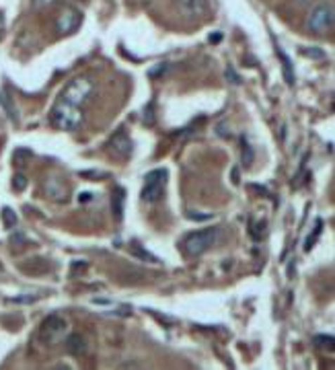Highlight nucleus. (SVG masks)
Here are the masks:
<instances>
[{
  "instance_id": "19",
  "label": "nucleus",
  "mask_w": 335,
  "mask_h": 370,
  "mask_svg": "<svg viewBox=\"0 0 335 370\" xmlns=\"http://www.w3.org/2000/svg\"><path fill=\"white\" fill-rule=\"evenodd\" d=\"M321 235V220H317V229H315V235L313 237L307 238V245H305V251H310L313 249V245H315V238Z\"/></svg>"
},
{
  "instance_id": "8",
  "label": "nucleus",
  "mask_w": 335,
  "mask_h": 370,
  "mask_svg": "<svg viewBox=\"0 0 335 370\" xmlns=\"http://www.w3.org/2000/svg\"><path fill=\"white\" fill-rule=\"evenodd\" d=\"M110 148H112L113 155H117V157H128L132 153V148H134L132 146V138L128 136V132L124 128H119L110 138Z\"/></svg>"
},
{
  "instance_id": "10",
  "label": "nucleus",
  "mask_w": 335,
  "mask_h": 370,
  "mask_svg": "<svg viewBox=\"0 0 335 370\" xmlns=\"http://www.w3.org/2000/svg\"><path fill=\"white\" fill-rule=\"evenodd\" d=\"M64 347H66V352L70 356H83V354H86V342H84L83 336H79V333L66 336Z\"/></svg>"
},
{
  "instance_id": "13",
  "label": "nucleus",
  "mask_w": 335,
  "mask_h": 370,
  "mask_svg": "<svg viewBox=\"0 0 335 370\" xmlns=\"http://www.w3.org/2000/svg\"><path fill=\"white\" fill-rule=\"evenodd\" d=\"M278 53H280V58H282V66H284V77H286V82L292 87L294 84V72H292V62H290V58L286 56V53L282 52L278 48Z\"/></svg>"
},
{
  "instance_id": "17",
  "label": "nucleus",
  "mask_w": 335,
  "mask_h": 370,
  "mask_svg": "<svg viewBox=\"0 0 335 370\" xmlns=\"http://www.w3.org/2000/svg\"><path fill=\"white\" fill-rule=\"evenodd\" d=\"M13 187H15L17 191H23V189L27 187V177H25L23 173H17V175L13 177Z\"/></svg>"
},
{
  "instance_id": "2",
  "label": "nucleus",
  "mask_w": 335,
  "mask_h": 370,
  "mask_svg": "<svg viewBox=\"0 0 335 370\" xmlns=\"http://www.w3.org/2000/svg\"><path fill=\"white\" fill-rule=\"evenodd\" d=\"M335 25V8H334V2H319L313 11H310V15H308V21L307 27L313 31V33H317V35H325V33H329Z\"/></svg>"
},
{
  "instance_id": "16",
  "label": "nucleus",
  "mask_w": 335,
  "mask_h": 370,
  "mask_svg": "<svg viewBox=\"0 0 335 370\" xmlns=\"http://www.w3.org/2000/svg\"><path fill=\"white\" fill-rule=\"evenodd\" d=\"M253 159H255V153H253V148H251V144L243 138V162L249 167L253 162Z\"/></svg>"
},
{
  "instance_id": "20",
  "label": "nucleus",
  "mask_w": 335,
  "mask_h": 370,
  "mask_svg": "<svg viewBox=\"0 0 335 370\" xmlns=\"http://www.w3.org/2000/svg\"><path fill=\"white\" fill-rule=\"evenodd\" d=\"M305 56H310V58H325V53L321 52V50H303Z\"/></svg>"
},
{
  "instance_id": "12",
  "label": "nucleus",
  "mask_w": 335,
  "mask_h": 370,
  "mask_svg": "<svg viewBox=\"0 0 335 370\" xmlns=\"http://www.w3.org/2000/svg\"><path fill=\"white\" fill-rule=\"evenodd\" d=\"M124 202H126V191L121 187H117L112 198V208L115 220H121V216H124Z\"/></svg>"
},
{
  "instance_id": "7",
  "label": "nucleus",
  "mask_w": 335,
  "mask_h": 370,
  "mask_svg": "<svg viewBox=\"0 0 335 370\" xmlns=\"http://www.w3.org/2000/svg\"><path fill=\"white\" fill-rule=\"evenodd\" d=\"M81 21H83V17H81V13H79L77 8H70V6L62 8L56 19L58 33H60V35L74 33V31L79 29V25H81Z\"/></svg>"
},
{
  "instance_id": "4",
  "label": "nucleus",
  "mask_w": 335,
  "mask_h": 370,
  "mask_svg": "<svg viewBox=\"0 0 335 370\" xmlns=\"http://www.w3.org/2000/svg\"><path fill=\"white\" fill-rule=\"evenodd\" d=\"M167 169H155L150 173H146L144 177V187H142V200L148 204H155L163 198L165 193V185H167Z\"/></svg>"
},
{
  "instance_id": "6",
  "label": "nucleus",
  "mask_w": 335,
  "mask_h": 370,
  "mask_svg": "<svg viewBox=\"0 0 335 370\" xmlns=\"http://www.w3.org/2000/svg\"><path fill=\"white\" fill-rule=\"evenodd\" d=\"M39 336H41V340H44L46 344L50 345H56L60 344V342H64L66 336H68V321L64 317H60V315H50V317L41 323Z\"/></svg>"
},
{
  "instance_id": "22",
  "label": "nucleus",
  "mask_w": 335,
  "mask_h": 370,
  "mask_svg": "<svg viewBox=\"0 0 335 370\" xmlns=\"http://www.w3.org/2000/svg\"><path fill=\"white\" fill-rule=\"evenodd\" d=\"M232 181H235V184H239V171H237V169L232 171Z\"/></svg>"
},
{
  "instance_id": "9",
  "label": "nucleus",
  "mask_w": 335,
  "mask_h": 370,
  "mask_svg": "<svg viewBox=\"0 0 335 370\" xmlns=\"http://www.w3.org/2000/svg\"><path fill=\"white\" fill-rule=\"evenodd\" d=\"M188 17H202L208 11V0H175Z\"/></svg>"
},
{
  "instance_id": "15",
  "label": "nucleus",
  "mask_w": 335,
  "mask_h": 370,
  "mask_svg": "<svg viewBox=\"0 0 335 370\" xmlns=\"http://www.w3.org/2000/svg\"><path fill=\"white\" fill-rule=\"evenodd\" d=\"M2 220H4V227L6 229H13L17 224V214L11 210V208H4L2 210Z\"/></svg>"
},
{
  "instance_id": "5",
  "label": "nucleus",
  "mask_w": 335,
  "mask_h": 370,
  "mask_svg": "<svg viewBox=\"0 0 335 370\" xmlns=\"http://www.w3.org/2000/svg\"><path fill=\"white\" fill-rule=\"evenodd\" d=\"M216 238H218V229L216 227H208V229H202V231H196V233H192L190 237L185 238V251H188V255H202V253H206L214 243H216Z\"/></svg>"
},
{
  "instance_id": "14",
  "label": "nucleus",
  "mask_w": 335,
  "mask_h": 370,
  "mask_svg": "<svg viewBox=\"0 0 335 370\" xmlns=\"http://www.w3.org/2000/svg\"><path fill=\"white\" fill-rule=\"evenodd\" d=\"M130 249H132V253H134L136 257H140L142 262H150V264H159V260H157V257H155L152 253H148V251H144V249L140 247L138 243H132V247H130Z\"/></svg>"
},
{
  "instance_id": "3",
  "label": "nucleus",
  "mask_w": 335,
  "mask_h": 370,
  "mask_svg": "<svg viewBox=\"0 0 335 370\" xmlns=\"http://www.w3.org/2000/svg\"><path fill=\"white\" fill-rule=\"evenodd\" d=\"M93 89H95V84H93L91 80L86 79V77H79V79L70 80V82L62 89V93L58 95V99H62V101H66V103H72V106L83 107L84 103L88 101Z\"/></svg>"
},
{
  "instance_id": "18",
  "label": "nucleus",
  "mask_w": 335,
  "mask_h": 370,
  "mask_svg": "<svg viewBox=\"0 0 335 370\" xmlns=\"http://www.w3.org/2000/svg\"><path fill=\"white\" fill-rule=\"evenodd\" d=\"M317 345H327L329 350H334V336H317L315 338Z\"/></svg>"
},
{
  "instance_id": "1",
  "label": "nucleus",
  "mask_w": 335,
  "mask_h": 370,
  "mask_svg": "<svg viewBox=\"0 0 335 370\" xmlns=\"http://www.w3.org/2000/svg\"><path fill=\"white\" fill-rule=\"evenodd\" d=\"M50 122H52V126L58 128V130L74 132V130H79L83 126V107L72 106V103H66L62 99H56V103L52 107V113H50Z\"/></svg>"
},
{
  "instance_id": "11",
  "label": "nucleus",
  "mask_w": 335,
  "mask_h": 370,
  "mask_svg": "<svg viewBox=\"0 0 335 370\" xmlns=\"http://www.w3.org/2000/svg\"><path fill=\"white\" fill-rule=\"evenodd\" d=\"M0 107L6 111L8 120H13L15 124H19V109H17L15 101H13V97H11L6 91H0Z\"/></svg>"
},
{
  "instance_id": "21",
  "label": "nucleus",
  "mask_w": 335,
  "mask_h": 370,
  "mask_svg": "<svg viewBox=\"0 0 335 370\" xmlns=\"http://www.w3.org/2000/svg\"><path fill=\"white\" fill-rule=\"evenodd\" d=\"M226 77L232 80L235 84H239V82H241V79H239V75H237V72H235L232 68H228V70H226Z\"/></svg>"
}]
</instances>
